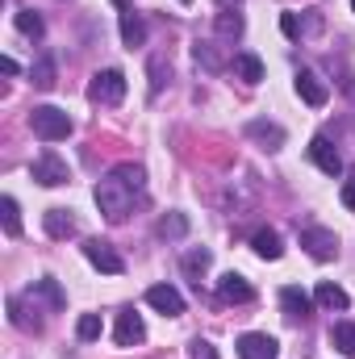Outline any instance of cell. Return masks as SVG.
Here are the masks:
<instances>
[{"mask_svg":"<svg viewBox=\"0 0 355 359\" xmlns=\"http://www.w3.org/2000/svg\"><path fill=\"white\" fill-rule=\"evenodd\" d=\"M138 196H142V192H138L134 184H126L117 172L96 184V205H100V213H105L109 222H126V217L134 213V201H138Z\"/></svg>","mask_w":355,"mask_h":359,"instance_id":"1","label":"cell"},{"mask_svg":"<svg viewBox=\"0 0 355 359\" xmlns=\"http://www.w3.org/2000/svg\"><path fill=\"white\" fill-rule=\"evenodd\" d=\"M29 130H34L42 142H63L76 126H72V117H67L63 109H55V104H38V109H29Z\"/></svg>","mask_w":355,"mask_h":359,"instance_id":"2","label":"cell"},{"mask_svg":"<svg viewBox=\"0 0 355 359\" xmlns=\"http://www.w3.org/2000/svg\"><path fill=\"white\" fill-rule=\"evenodd\" d=\"M121 96H126V76L117 67H105V72L92 76V84H88L92 104H121Z\"/></svg>","mask_w":355,"mask_h":359,"instance_id":"3","label":"cell"},{"mask_svg":"<svg viewBox=\"0 0 355 359\" xmlns=\"http://www.w3.org/2000/svg\"><path fill=\"white\" fill-rule=\"evenodd\" d=\"M301 247L309 251V259L326 264V259L339 255V234L335 230H322V226H309V230H301Z\"/></svg>","mask_w":355,"mask_h":359,"instance_id":"4","label":"cell"},{"mask_svg":"<svg viewBox=\"0 0 355 359\" xmlns=\"http://www.w3.org/2000/svg\"><path fill=\"white\" fill-rule=\"evenodd\" d=\"M29 176L38 180L42 188H59V184H67L72 172H67V163L55 155V151H42L38 159H34V168H29Z\"/></svg>","mask_w":355,"mask_h":359,"instance_id":"5","label":"cell"},{"mask_svg":"<svg viewBox=\"0 0 355 359\" xmlns=\"http://www.w3.org/2000/svg\"><path fill=\"white\" fill-rule=\"evenodd\" d=\"M84 259H88L96 271H105V276H121V271H126V259H121L105 238H88V243H84Z\"/></svg>","mask_w":355,"mask_h":359,"instance_id":"6","label":"cell"},{"mask_svg":"<svg viewBox=\"0 0 355 359\" xmlns=\"http://www.w3.org/2000/svg\"><path fill=\"white\" fill-rule=\"evenodd\" d=\"M297 96H301L309 109H322V104L330 100V88H326V80H322L318 72L305 67V72H297Z\"/></svg>","mask_w":355,"mask_h":359,"instance_id":"7","label":"cell"},{"mask_svg":"<svg viewBox=\"0 0 355 359\" xmlns=\"http://www.w3.org/2000/svg\"><path fill=\"white\" fill-rule=\"evenodd\" d=\"M280 309H284V318H288V322H305V318H309V309H314V301H309V292H305V288L284 284V288H280Z\"/></svg>","mask_w":355,"mask_h":359,"instance_id":"8","label":"cell"},{"mask_svg":"<svg viewBox=\"0 0 355 359\" xmlns=\"http://www.w3.org/2000/svg\"><path fill=\"white\" fill-rule=\"evenodd\" d=\"M147 305L159 309L163 318H180V313H184V297H180L172 284H151V288H147Z\"/></svg>","mask_w":355,"mask_h":359,"instance_id":"9","label":"cell"},{"mask_svg":"<svg viewBox=\"0 0 355 359\" xmlns=\"http://www.w3.org/2000/svg\"><path fill=\"white\" fill-rule=\"evenodd\" d=\"M276 355H280V343H276L272 334L251 330V334L239 339V359H276Z\"/></svg>","mask_w":355,"mask_h":359,"instance_id":"10","label":"cell"},{"mask_svg":"<svg viewBox=\"0 0 355 359\" xmlns=\"http://www.w3.org/2000/svg\"><path fill=\"white\" fill-rule=\"evenodd\" d=\"M309 159L318 163V172H326V176H343V155L330 147V138L318 134V138L309 142Z\"/></svg>","mask_w":355,"mask_h":359,"instance_id":"11","label":"cell"},{"mask_svg":"<svg viewBox=\"0 0 355 359\" xmlns=\"http://www.w3.org/2000/svg\"><path fill=\"white\" fill-rule=\"evenodd\" d=\"M217 297H222V301H230V305H247V301H255V288L247 284V276L226 271V276L217 280Z\"/></svg>","mask_w":355,"mask_h":359,"instance_id":"12","label":"cell"},{"mask_svg":"<svg viewBox=\"0 0 355 359\" xmlns=\"http://www.w3.org/2000/svg\"><path fill=\"white\" fill-rule=\"evenodd\" d=\"M117 347H138L142 339H147V326H142V318L134 313V309H121L117 313Z\"/></svg>","mask_w":355,"mask_h":359,"instance_id":"13","label":"cell"},{"mask_svg":"<svg viewBox=\"0 0 355 359\" xmlns=\"http://www.w3.org/2000/svg\"><path fill=\"white\" fill-rule=\"evenodd\" d=\"M247 138L260 142L264 151H280L284 147V130L276 121H247Z\"/></svg>","mask_w":355,"mask_h":359,"instance_id":"14","label":"cell"},{"mask_svg":"<svg viewBox=\"0 0 355 359\" xmlns=\"http://www.w3.org/2000/svg\"><path fill=\"white\" fill-rule=\"evenodd\" d=\"M42 226H46L51 238H72V234H76V217H72V209H46V213H42Z\"/></svg>","mask_w":355,"mask_h":359,"instance_id":"15","label":"cell"},{"mask_svg":"<svg viewBox=\"0 0 355 359\" xmlns=\"http://www.w3.org/2000/svg\"><path fill=\"white\" fill-rule=\"evenodd\" d=\"M121 42H126V46H130V50H134V46H142V42H147V21H142V17H138V13H130V8H126V13H121Z\"/></svg>","mask_w":355,"mask_h":359,"instance_id":"16","label":"cell"},{"mask_svg":"<svg viewBox=\"0 0 355 359\" xmlns=\"http://www.w3.org/2000/svg\"><path fill=\"white\" fill-rule=\"evenodd\" d=\"M230 67H234V76H239V80H247V84H260V80H264V63H260L251 50L234 55V63H230Z\"/></svg>","mask_w":355,"mask_h":359,"instance_id":"17","label":"cell"},{"mask_svg":"<svg viewBox=\"0 0 355 359\" xmlns=\"http://www.w3.org/2000/svg\"><path fill=\"white\" fill-rule=\"evenodd\" d=\"M314 297H318V305H322V309H347V305H351L347 288H339V284H330V280H322Z\"/></svg>","mask_w":355,"mask_h":359,"instance_id":"18","label":"cell"},{"mask_svg":"<svg viewBox=\"0 0 355 359\" xmlns=\"http://www.w3.org/2000/svg\"><path fill=\"white\" fill-rule=\"evenodd\" d=\"M251 247H255V255H260V259H280V255H284V243H280V234H276V230H255Z\"/></svg>","mask_w":355,"mask_h":359,"instance_id":"19","label":"cell"},{"mask_svg":"<svg viewBox=\"0 0 355 359\" xmlns=\"http://www.w3.org/2000/svg\"><path fill=\"white\" fill-rule=\"evenodd\" d=\"M34 292L51 305V309H67V292L59 288V280H51V276H42V280H34Z\"/></svg>","mask_w":355,"mask_h":359,"instance_id":"20","label":"cell"},{"mask_svg":"<svg viewBox=\"0 0 355 359\" xmlns=\"http://www.w3.org/2000/svg\"><path fill=\"white\" fill-rule=\"evenodd\" d=\"M8 322H13L17 330H25V334H38V330H42V318H29L25 305H21V297H8Z\"/></svg>","mask_w":355,"mask_h":359,"instance_id":"21","label":"cell"},{"mask_svg":"<svg viewBox=\"0 0 355 359\" xmlns=\"http://www.w3.org/2000/svg\"><path fill=\"white\" fill-rule=\"evenodd\" d=\"M209 264H213V255H209L205 247H196V251H188V255L180 259V268H184V276H192L196 284H201V276L209 271Z\"/></svg>","mask_w":355,"mask_h":359,"instance_id":"22","label":"cell"},{"mask_svg":"<svg viewBox=\"0 0 355 359\" xmlns=\"http://www.w3.org/2000/svg\"><path fill=\"white\" fill-rule=\"evenodd\" d=\"M330 343H335L343 355L355 359V322H335V326H330Z\"/></svg>","mask_w":355,"mask_h":359,"instance_id":"23","label":"cell"},{"mask_svg":"<svg viewBox=\"0 0 355 359\" xmlns=\"http://www.w3.org/2000/svg\"><path fill=\"white\" fill-rule=\"evenodd\" d=\"M13 21H17V29H21L25 38H42V34H46V21H42V17H38L34 8H21V13H17Z\"/></svg>","mask_w":355,"mask_h":359,"instance_id":"24","label":"cell"},{"mask_svg":"<svg viewBox=\"0 0 355 359\" xmlns=\"http://www.w3.org/2000/svg\"><path fill=\"white\" fill-rule=\"evenodd\" d=\"M192 55H196V63H201V67H209V72H222V67H226V59L217 55V46H213V42H192Z\"/></svg>","mask_w":355,"mask_h":359,"instance_id":"25","label":"cell"},{"mask_svg":"<svg viewBox=\"0 0 355 359\" xmlns=\"http://www.w3.org/2000/svg\"><path fill=\"white\" fill-rule=\"evenodd\" d=\"M29 80H34V88H55V59L42 55V59L29 67Z\"/></svg>","mask_w":355,"mask_h":359,"instance_id":"26","label":"cell"},{"mask_svg":"<svg viewBox=\"0 0 355 359\" xmlns=\"http://www.w3.org/2000/svg\"><path fill=\"white\" fill-rule=\"evenodd\" d=\"M0 217H4L8 238H17V234H21V213H17V201H13V196H0Z\"/></svg>","mask_w":355,"mask_h":359,"instance_id":"27","label":"cell"},{"mask_svg":"<svg viewBox=\"0 0 355 359\" xmlns=\"http://www.w3.org/2000/svg\"><path fill=\"white\" fill-rule=\"evenodd\" d=\"M159 234H163V238H184V234H188V217H184V213L159 217Z\"/></svg>","mask_w":355,"mask_h":359,"instance_id":"28","label":"cell"},{"mask_svg":"<svg viewBox=\"0 0 355 359\" xmlns=\"http://www.w3.org/2000/svg\"><path fill=\"white\" fill-rule=\"evenodd\" d=\"M243 29H247V21H243L239 13H222V17H217V34H222V38H243Z\"/></svg>","mask_w":355,"mask_h":359,"instance_id":"29","label":"cell"},{"mask_svg":"<svg viewBox=\"0 0 355 359\" xmlns=\"http://www.w3.org/2000/svg\"><path fill=\"white\" fill-rule=\"evenodd\" d=\"M100 330H105V326H100V318H96V313H84V318L76 322V334H80L84 343H92V339H100Z\"/></svg>","mask_w":355,"mask_h":359,"instance_id":"30","label":"cell"},{"mask_svg":"<svg viewBox=\"0 0 355 359\" xmlns=\"http://www.w3.org/2000/svg\"><path fill=\"white\" fill-rule=\"evenodd\" d=\"M172 76V67H168V59L163 55H151V92L163 88V80Z\"/></svg>","mask_w":355,"mask_h":359,"instance_id":"31","label":"cell"},{"mask_svg":"<svg viewBox=\"0 0 355 359\" xmlns=\"http://www.w3.org/2000/svg\"><path fill=\"white\" fill-rule=\"evenodd\" d=\"M113 172H117V176L126 180V184H134V188H138V192H142V188H147V172H142V168H138V163H121V168H113Z\"/></svg>","mask_w":355,"mask_h":359,"instance_id":"32","label":"cell"},{"mask_svg":"<svg viewBox=\"0 0 355 359\" xmlns=\"http://www.w3.org/2000/svg\"><path fill=\"white\" fill-rule=\"evenodd\" d=\"M188 359H217V347H213L209 339H192V347H188Z\"/></svg>","mask_w":355,"mask_h":359,"instance_id":"33","label":"cell"},{"mask_svg":"<svg viewBox=\"0 0 355 359\" xmlns=\"http://www.w3.org/2000/svg\"><path fill=\"white\" fill-rule=\"evenodd\" d=\"M280 29H284V38H301V34H305V25L297 21V13H284V17H280Z\"/></svg>","mask_w":355,"mask_h":359,"instance_id":"34","label":"cell"},{"mask_svg":"<svg viewBox=\"0 0 355 359\" xmlns=\"http://www.w3.org/2000/svg\"><path fill=\"white\" fill-rule=\"evenodd\" d=\"M343 205L355 213V180H347V184H343Z\"/></svg>","mask_w":355,"mask_h":359,"instance_id":"35","label":"cell"},{"mask_svg":"<svg viewBox=\"0 0 355 359\" xmlns=\"http://www.w3.org/2000/svg\"><path fill=\"white\" fill-rule=\"evenodd\" d=\"M0 72H4V76H17L21 67H17V59H13V55H4V59H0Z\"/></svg>","mask_w":355,"mask_h":359,"instance_id":"36","label":"cell"},{"mask_svg":"<svg viewBox=\"0 0 355 359\" xmlns=\"http://www.w3.org/2000/svg\"><path fill=\"white\" fill-rule=\"evenodd\" d=\"M217 4H222V8H234V4H243V0H217Z\"/></svg>","mask_w":355,"mask_h":359,"instance_id":"37","label":"cell"},{"mask_svg":"<svg viewBox=\"0 0 355 359\" xmlns=\"http://www.w3.org/2000/svg\"><path fill=\"white\" fill-rule=\"evenodd\" d=\"M113 4H117V8H130V0H113Z\"/></svg>","mask_w":355,"mask_h":359,"instance_id":"38","label":"cell"},{"mask_svg":"<svg viewBox=\"0 0 355 359\" xmlns=\"http://www.w3.org/2000/svg\"><path fill=\"white\" fill-rule=\"evenodd\" d=\"M180 4H192V0H180Z\"/></svg>","mask_w":355,"mask_h":359,"instance_id":"39","label":"cell"},{"mask_svg":"<svg viewBox=\"0 0 355 359\" xmlns=\"http://www.w3.org/2000/svg\"><path fill=\"white\" fill-rule=\"evenodd\" d=\"M351 8H355V0H351Z\"/></svg>","mask_w":355,"mask_h":359,"instance_id":"40","label":"cell"}]
</instances>
